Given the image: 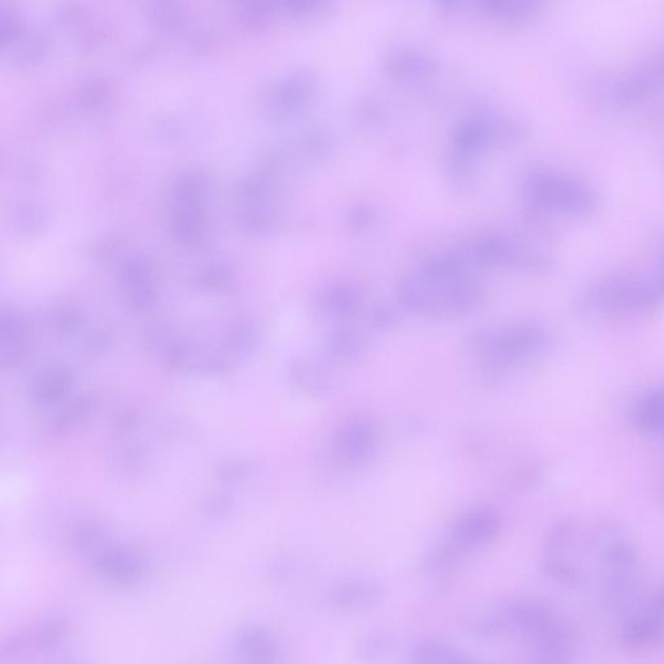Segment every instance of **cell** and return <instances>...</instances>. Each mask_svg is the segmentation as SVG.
<instances>
[{"label":"cell","instance_id":"1","mask_svg":"<svg viewBox=\"0 0 664 664\" xmlns=\"http://www.w3.org/2000/svg\"><path fill=\"white\" fill-rule=\"evenodd\" d=\"M553 345L552 332L535 320H517L476 328L466 337L465 351L476 379L498 387L546 356Z\"/></svg>","mask_w":664,"mask_h":664},{"label":"cell","instance_id":"2","mask_svg":"<svg viewBox=\"0 0 664 664\" xmlns=\"http://www.w3.org/2000/svg\"><path fill=\"white\" fill-rule=\"evenodd\" d=\"M461 253L427 259L405 275L398 297L406 311L420 315H461L474 311L482 300L479 282Z\"/></svg>","mask_w":664,"mask_h":664},{"label":"cell","instance_id":"3","mask_svg":"<svg viewBox=\"0 0 664 664\" xmlns=\"http://www.w3.org/2000/svg\"><path fill=\"white\" fill-rule=\"evenodd\" d=\"M664 304V274L652 269H622L591 282L579 297L590 317H640Z\"/></svg>","mask_w":664,"mask_h":664},{"label":"cell","instance_id":"4","mask_svg":"<svg viewBox=\"0 0 664 664\" xmlns=\"http://www.w3.org/2000/svg\"><path fill=\"white\" fill-rule=\"evenodd\" d=\"M524 191L536 208L565 216H590L599 206L597 189L584 178L557 167H535Z\"/></svg>","mask_w":664,"mask_h":664},{"label":"cell","instance_id":"5","mask_svg":"<svg viewBox=\"0 0 664 664\" xmlns=\"http://www.w3.org/2000/svg\"><path fill=\"white\" fill-rule=\"evenodd\" d=\"M383 429L369 417H354L337 426L328 437L325 461L336 474L359 473L378 459Z\"/></svg>","mask_w":664,"mask_h":664},{"label":"cell","instance_id":"6","mask_svg":"<svg viewBox=\"0 0 664 664\" xmlns=\"http://www.w3.org/2000/svg\"><path fill=\"white\" fill-rule=\"evenodd\" d=\"M501 526V514L496 507L490 505L471 507L453 521L442 545L459 560L463 554L490 543Z\"/></svg>","mask_w":664,"mask_h":664},{"label":"cell","instance_id":"7","mask_svg":"<svg viewBox=\"0 0 664 664\" xmlns=\"http://www.w3.org/2000/svg\"><path fill=\"white\" fill-rule=\"evenodd\" d=\"M315 311L332 326L351 325L357 320L369 323V306L359 289L348 284H335L320 290L315 296ZM370 326V325H369Z\"/></svg>","mask_w":664,"mask_h":664},{"label":"cell","instance_id":"8","mask_svg":"<svg viewBox=\"0 0 664 664\" xmlns=\"http://www.w3.org/2000/svg\"><path fill=\"white\" fill-rule=\"evenodd\" d=\"M367 328L359 323L332 326L323 337L320 356L335 369L356 361L369 348Z\"/></svg>","mask_w":664,"mask_h":664},{"label":"cell","instance_id":"9","mask_svg":"<svg viewBox=\"0 0 664 664\" xmlns=\"http://www.w3.org/2000/svg\"><path fill=\"white\" fill-rule=\"evenodd\" d=\"M628 421L643 436L664 442V383L647 387L633 398Z\"/></svg>","mask_w":664,"mask_h":664},{"label":"cell","instance_id":"10","mask_svg":"<svg viewBox=\"0 0 664 664\" xmlns=\"http://www.w3.org/2000/svg\"><path fill=\"white\" fill-rule=\"evenodd\" d=\"M335 367L322 356L297 357L290 365V378L296 388L312 398H322L335 388Z\"/></svg>","mask_w":664,"mask_h":664},{"label":"cell","instance_id":"11","mask_svg":"<svg viewBox=\"0 0 664 664\" xmlns=\"http://www.w3.org/2000/svg\"><path fill=\"white\" fill-rule=\"evenodd\" d=\"M382 594H383V590L376 583L353 582L334 591V601L339 605L357 606V605H367L370 602L378 601Z\"/></svg>","mask_w":664,"mask_h":664},{"label":"cell","instance_id":"12","mask_svg":"<svg viewBox=\"0 0 664 664\" xmlns=\"http://www.w3.org/2000/svg\"><path fill=\"white\" fill-rule=\"evenodd\" d=\"M240 646L243 647V655L247 664H270L274 660L272 638L259 630L248 632Z\"/></svg>","mask_w":664,"mask_h":664},{"label":"cell","instance_id":"13","mask_svg":"<svg viewBox=\"0 0 664 664\" xmlns=\"http://www.w3.org/2000/svg\"><path fill=\"white\" fill-rule=\"evenodd\" d=\"M388 66L393 73L401 77H421L434 71V63L429 56L410 51L396 55L392 61L388 63Z\"/></svg>","mask_w":664,"mask_h":664},{"label":"cell","instance_id":"14","mask_svg":"<svg viewBox=\"0 0 664 664\" xmlns=\"http://www.w3.org/2000/svg\"><path fill=\"white\" fill-rule=\"evenodd\" d=\"M538 4L535 2H498L490 3V11L492 15L505 19H521L531 18L537 10Z\"/></svg>","mask_w":664,"mask_h":664},{"label":"cell","instance_id":"15","mask_svg":"<svg viewBox=\"0 0 664 664\" xmlns=\"http://www.w3.org/2000/svg\"><path fill=\"white\" fill-rule=\"evenodd\" d=\"M655 266L664 274V244L660 247V255H658L657 265Z\"/></svg>","mask_w":664,"mask_h":664},{"label":"cell","instance_id":"16","mask_svg":"<svg viewBox=\"0 0 664 664\" xmlns=\"http://www.w3.org/2000/svg\"><path fill=\"white\" fill-rule=\"evenodd\" d=\"M663 496H664V490H663Z\"/></svg>","mask_w":664,"mask_h":664}]
</instances>
